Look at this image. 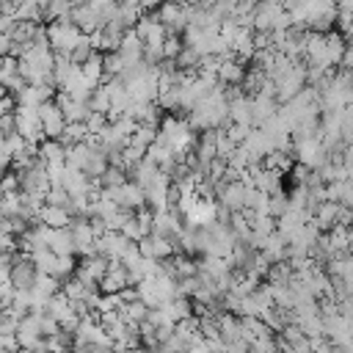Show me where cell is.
Segmentation results:
<instances>
[{
	"instance_id": "6da1fadb",
	"label": "cell",
	"mask_w": 353,
	"mask_h": 353,
	"mask_svg": "<svg viewBox=\"0 0 353 353\" xmlns=\"http://www.w3.org/2000/svg\"><path fill=\"white\" fill-rule=\"evenodd\" d=\"M80 36H83L80 28L74 22H69V17H61V19H50L47 22V41H50L52 50H72Z\"/></svg>"
},
{
	"instance_id": "7a4b0ae2",
	"label": "cell",
	"mask_w": 353,
	"mask_h": 353,
	"mask_svg": "<svg viewBox=\"0 0 353 353\" xmlns=\"http://www.w3.org/2000/svg\"><path fill=\"white\" fill-rule=\"evenodd\" d=\"M14 119H17V132L30 141V143H41L44 132H41V119L36 108H25V105H14Z\"/></svg>"
},
{
	"instance_id": "3957f363",
	"label": "cell",
	"mask_w": 353,
	"mask_h": 353,
	"mask_svg": "<svg viewBox=\"0 0 353 353\" xmlns=\"http://www.w3.org/2000/svg\"><path fill=\"white\" fill-rule=\"evenodd\" d=\"M19 190L25 193H36V196H44L47 188H50V179H47V171H44V160L36 157L30 165L19 168Z\"/></svg>"
},
{
	"instance_id": "277c9868",
	"label": "cell",
	"mask_w": 353,
	"mask_h": 353,
	"mask_svg": "<svg viewBox=\"0 0 353 353\" xmlns=\"http://www.w3.org/2000/svg\"><path fill=\"white\" fill-rule=\"evenodd\" d=\"M36 110H39V119H41V132H44V138H58L66 121H63V113H61V108L55 105V99H44L41 105H36Z\"/></svg>"
},
{
	"instance_id": "5b68a950",
	"label": "cell",
	"mask_w": 353,
	"mask_h": 353,
	"mask_svg": "<svg viewBox=\"0 0 353 353\" xmlns=\"http://www.w3.org/2000/svg\"><path fill=\"white\" fill-rule=\"evenodd\" d=\"M245 190H248V188H245L240 179L223 182V185L218 188V193H215V201L223 204V207H229L232 212H234V210H243V207H245Z\"/></svg>"
},
{
	"instance_id": "8992f818",
	"label": "cell",
	"mask_w": 353,
	"mask_h": 353,
	"mask_svg": "<svg viewBox=\"0 0 353 353\" xmlns=\"http://www.w3.org/2000/svg\"><path fill=\"white\" fill-rule=\"evenodd\" d=\"M105 270H108V259L99 256V254H91V256H80V262L74 268V276L83 279V281H97L99 284Z\"/></svg>"
},
{
	"instance_id": "52a82bcc",
	"label": "cell",
	"mask_w": 353,
	"mask_h": 353,
	"mask_svg": "<svg viewBox=\"0 0 353 353\" xmlns=\"http://www.w3.org/2000/svg\"><path fill=\"white\" fill-rule=\"evenodd\" d=\"M248 99H251V127H259V124H262L265 119H270V116L276 113V108H279L276 97L262 94V91L251 94Z\"/></svg>"
},
{
	"instance_id": "ba28073f",
	"label": "cell",
	"mask_w": 353,
	"mask_h": 353,
	"mask_svg": "<svg viewBox=\"0 0 353 353\" xmlns=\"http://www.w3.org/2000/svg\"><path fill=\"white\" fill-rule=\"evenodd\" d=\"M69 22H74V25L80 28V33H85V36L102 25L99 17H97V11H94L88 3H77V6H72V8H69Z\"/></svg>"
},
{
	"instance_id": "9c48e42d",
	"label": "cell",
	"mask_w": 353,
	"mask_h": 353,
	"mask_svg": "<svg viewBox=\"0 0 353 353\" xmlns=\"http://www.w3.org/2000/svg\"><path fill=\"white\" fill-rule=\"evenodd\" d=\"M116 50H119V55H121L124 66H127V63H138V61H141V55H143V41L138 39V33H135L132 28H127Z\"/></svg>"
},
{
	"instance_id": "30bf717a",
	"label": "cell",
	"mask_w": 353,
	"mask_h": 353,
	"mask_svg": "<svg viewBox=\"0 0 353 353\" xmlns=\"http://www.w3.org/2000/svg\"><path fill=\"white\" fill-rule=\"evenodd\" d=\"M116 204L124 207V210H138V207L143 204V188L135 185L132 179L121 182V185L116 188Z\"/></svg>"
},
{
	"instance_id": "8fae6325",
	"label": "cell",
	"mask_w": 353,
	"mask_h": 353,
	"mask_svg": "<svg viewBox=\"0 0 353 353\" xmlns=\"http://www.w3.org/2000/svg\"><path fill=\"white\" fill-rule=\"evenodd\" d=\"M336 210H339V201L323 199V201L314 207V212H312V221H314V226H317L320 232H328V229L336 223Z\"/></svg>"
},
{
	"instance_id": "7c38bea8",
	"label": "cell",
	"mask_w": 353,
	"mask_h": 353,
	"mask_svg": "<svg viewBox=\"0 0 353 353\" xmlns=\"http://www.w3.org/2000/svg\"><path fill=\"white\" fill-rule=\"evenodd\" d=\"M41 312H47L50 317H55V320H58V325L74 314V312H72V301H69L61 290H58V292H52V295L47 298V303H44V309H41Z\"/></svg>"
},
{
	"instance_id": "4fadbf2b",
	"label": "cell",
	"mask_w": 353,
	"mask_h": 353,
	"mask_svg": "<svg viewBox=\"0 0 353 353\" xmlns=\"http://www.w3.org/2000/svg\"><path fill=\"white\" fill-rule=\"evenodd\" d=\"M47 245L55 256H63V254H74V240H72V232L69 226H61V229H50V237H47Z\"/></svg>"
},
{
	"instance_id": "5bb4252c",
	"label": "cell",
	"mask_w": 353,
	"mask_h": 353,
	"mask_svg": "<svg viewBox=\"0 0 353 353\" xmlns=\"http://www.w3.org/2000/svg\"><path fill=\"white\" fill-rule=\"evenodd\" d=\"M69 212H66V207H58V204H41V210H39V221L41 223H47L50 229H61V226H69Z\"/></svg>"
},
{
	"instance_id": "9a60e30c",
	"label": "cell",
	"mask_w": 353,
	"mask_h": 353,
	"mask_svg": "<svg viewBox=\"0 0 353 353\" xmlns=\"http://www.w3.org/2000/svg\"><path fill=\"white\" fill-rule=\"evenodd\" d=\"M141 17V6L138 3H127V0H116V11H113V17L110 19H116L124 30L127 28H132L135 25V19Z\"/></svg>"
},
{
	"instance_id": "2e32d148",
	"label": "cell",
	"mask_w": 353,
	"mask_h": 353,
	"mask_svg": "<svg viewBox=\"0 0 353 353\" xmlns=\"http://www.w3.org/2000/svg\"><path fill=\"white\" fill-rule=\"evenodd\" d=\"M229 121L251 127V99H248V94H240L237 99L229 102Z\"/></svg>"
},
{
	"instance_id": "e0dca14e",
	"label": "cell",
	"mask_w": 353,
	"mask_h": 353,
	"mask_svg": "<svg viewBox=\"0 0 353 353\" xmlns=\"http://www.w3.org/2000/svg\"><path fill=\"white\" fill-rule=\"evenodd\" d=\"M292 163H295V157H292V152H287V149H270V152H265V157H262V165H265V168H276V171H281V174H287Z\"/></svg>"
},
{
	"instance_id": "ac0fdd59",
	"label": "cell",
	"mask_w": 353,
	"mask_h": 353,
	"mask_svg": "<svg viewBox=\"0 0 353 353\" xmlns=\"http://www.w3.org/2000/svg\"><path fill=\"white\" fill-rule=\"evenodd\" d=\"M80 74H83V80L94 88V85H99L102 83V52H94L88 61H83L80 63Z\"/></svg>"
},
{
	"instance_id": "d6986e66",
	"label": "cell",
	"mask_w": 353,
	"mask_h": 353,
	"mask_svg": "<svg viewBox=\"0 0 353 353\" xmlns=\"http://www.w3.org/2000/svg\"><path fill=\"white\" fill-rule=\"evenodd\" d=\"M243 72H245V66H243L240 61H234V58L221 61V66L215 69L218 83H240V80H243Z\"/></svg>"
},
{
	"instance_id": "ffe728a7",
	"label": "cell",
	"mask_w": 353,
	"mask_h": 353,
	"mask_svg": "<svg viewBox=\"0 0 353 353\" xmlns=\"http://www.w3.org/2000/svg\"><path fill=\"white\" fill-rule=\"evenodd\" d=\"M130 176H127V171L121 168V165H113V163H108V168L97 176V185L99 188H116V185H121V182H127Z\"/></svg>"
},
{
	"instance_id": "44dd1931",
	"label": "cell",
	"mask_w": 353,
	"mask_h": 353,
	"mask_svg": "<svg viewBox=\"0 0 353 353\" xmlns=\"http://www.w3.org/2000/svg\"><path fill=\"white\" fill-rule=\"evenodd\" d=\"M292 276V268L287 259H279V262H270L268 265V273H265V281L268 284H287Z\"/></svg>"
},
{
	"instance_id": "7402d4cb",
	"label": "cell",
	"mask_w": 353,
	"mask_h": 353,
	"mask_svg": "<svg viewBox=\"0 0 353 353\" xmlns=\"http://www.w3.org/2000/svg\"><path fill=\"white\" fill-rule=\"evenodd\" d=\"M94 52H97V50H94V44H91V39L83 33V36L74 41V47L69 50V61H72L74 66H80V63H83V61H88Z\"/></svg>"
},
{
	"instance_id": "603a6c76",
	"label": "cell",
	"mask_w": 353,
	"mask_h": 353,
	"mask_svg": "<svg viewBox=\"0 0 353 353\" xmlns=\"http://www.w3.org/2000/svg\"><path fill=\"white\" fill-rule=\"evenodd\" d=\"M39 157L47 163V160H63L66 157V146L58 141V138H44L39 143Z\"/></svg>"
},
{
	"instance_id": "cb8c5ba5",
	"label": "cell",
	"mask_w": 353,
	"mask_h": 353,
	"mask_svg": "<svg viewBox=\"0 0 353 353\" xmlns=\"http://www.w3.org/2000/svg\"><path fill=\"white\" fill-rule=\"evenodd\" d=\"M74 268H77L74 254H63V256H55V262L50 268V276H55L58 281H63V279H69L74 273Z\"/></svg>"
},
{
	"instance_id": "d4e9b609",
	"label": "cell",
	"mask_w": 353,
	"mask_h": 353,
	"mask_svg": "<svg viewBox=\"0 0 353 353\" xmlns=\"http://www.w3.org/2000/svg\"><path fill=\"white\" fill-rule=\"evenodd\" d=\"M85 135H88V132H85V124H83V121H66L63 130H61V135H58V141H61L63 146H72V143L83 141Z\"/></svg>"
},
{
	"instance_id": "484cf974",
	"label": "cell",
	"mask_w": 353,
	"mask_h": 353,
	"mask_svg": "<svg viewBox=\"0 0 353 353\" xmlns=\"http://www.w3.org/2000/svg\"><path fill=\"white\" fill-rule=\"evenodd\" d=\"M28 259L33 262V268H36L39 273H50V268H52V262H55V254L50 251V245H41V248H33V251L28 254Z\"/></svg>"
},
{
	"instance_id": "4316f807",
	"label": "cell",
	"mask_w": 353,
	"mask_h": 353,
	"mask_svg": "<svg viewBox=\"0 0 353 353\" xmlns=\"http://www.w3.org/2000/svg\"><path fill=\"white\" fill-rule=\"evenodd\" d=\"M14 97V105H25V108H36V105H41L44 99H41V94H39V88L36 85H30V83H25L17 94H11Z\"/></svg>"
},
{
	"instance_id": "83f0119b",
	"label": "cell",
	"mask_w": 353,
	"mask_h": 353,
	"mask_svg": "<svg viewBox=\"0 0 353 353\" xmlns=\"http://www.w3.org/2000/svg\"><path fill=\"white\" fill-rule=\"evenodd\" d=\"M88 108H91V110H99V113H108V108H110V94H108V88H105L102 83L91 88Z\"/></svg>"
},
{
	"instance_id": "f1b7e54d",
	"label": "cell",
	"mask_w": 353,
	"mask_h": 353,
	"mask_svg": "<svg viewBox=\"0 0 353 353\" xmlns=\"http://www.w3.org/2000/svg\"><path fill=\"white\" fill-rule=\"evenodd\" d=\"M121 66H124V61H121L119 50H108V52H102V77L119 74V72H121Z\"/></svg>"
},
{
	"instance_id": "f546056e",
	"label": "cell",
	"mask_w": 353,
	"mask_h": 353,
	"mask_svg": "<svg viewBox=\"0 0 353 353\" xmlns=\"http://www.w3.org/2000/svg\"><path fill=\"white\" fill-rule=\"evenodd\" d=\"M108 113H99V110H88V116L83 119V124H85V132L88 135H99L105 127H108Z\"/></svg>"
},
{
	"instance_id": "4dcf8cb0",
	"label": "cell",
	"mask_w": 353,
	"mask_h": 353,
	"mask_svg": "<svg viewBox=\"0 0 353 353\" xmlns=\"http://www.w3.org/2000/svg\"><path fill=\"white\" fill-rule=\"evenodd\" d=\"M154 135H157V127L135 124V130H132L130 141H132V143H141V146H149V143H154Z\"/></svg>"
},
{
	"instance_id": "1f68e13d",
	"label": "cell",
	"mask_w": 353,
	"mask_h": 353,
	"mask_svg": "<svg viewBox=\"0 0 353 353\" xmlns=\"http://www.w3.org/2000/svg\"><path fill=\"white\" fill-rule=\"evenodd\" d=\"M69 193H66V188L63 185H50L47 188V193H44V204H58V207H66L69 204Z\"/></svg>"
},
{
	"instance_id": "d6a6232c",
	"label": "cell",
	"mask_w": 353,
	"mask_h": 353,
	"mask_svg": "<svg viewBox=\"0 0 353 353\" xmlns=\"http://www.w3.org/2000/svg\"><path fill=\"white\" fill-rule=\"evenodd\" d=\"M248 350H262V353H273V350H279V345H276V334H259V336H254V339L248 342Z\"/></svg>"
},
{
	"instance_id": "836d02e7",
	"label": "cell",
	"mask_w": 353,
	"mask_h": 353,
	"mask_svg": "<svg viewBox=\"0 0 353 353\" xmlns=\"http://www.w3.org/2000/svg\"><path fill=\"white\" fill-rule=\"evenodd\" d=\"M11 215H19V190L3 193V199H0V218H11Z\"/></svg>"
},
{
	"instance_id": "e575fe53",
	"label": "cell",
	"mask_w": 353,
	"mask_h": 353,
	"mask_svg": "<svg viewBox=\"0 0 353 353\" xmlns=\"http://www.w3.org/2000/svg\"><path fill=\"white\" fill-rule=\"evenodd\" d=\"M287 210H290V204H287V193H273V196H268V215L279 218V215L287 212Z\"/></svg>"
},
{
	"instance_id": "d590c367",
	"label": "cell",
	"mask_w": 353,
	"mask_h": 353,
	"mask_svg": "<svg viewBox=\"0 0 353 353\" xmlns=\"http://www.w3.org/2000/svg\"><path fill=\"white\" fill-rule=\"evenodd\" d=\"M119 232L127 237V240H138L141 237V226H138V218H135V210L121 221V226H119Z\"/></svg>"
},
{
	"instance_id": "8d00e7d4",
	"label": "cell",
	"mask_w": 353,
	"mask_h": 353,
	"mask_svg": "<svg viewBox=\"0 0 353 353\" xmlns=\"http://www.w3.org/2000/svg\"><path fill=\"white\" fill-rule=\"evenodd\" d=\"M163 55L165 58H176V52L182 50V36H171V33H165V39H163Z\"/></svg>"
},
{
	"instance_id": "74e56055",
	"label": "cell",
	"mask_w": 353,
	"mask_h": 353,
	"mask_svg": "<svg viewBox=\"0 0 353 353\" xmlns=\"http://www.w3.org/2000/svg\"><path fill=\"white\" fill-rule=\"evenodd\" d=\"M0 190H3V193H17V190H19V174L6 168L3 176H0Z\"/></svg>"
},
{
	"instance_id": "f35d334b",
	"label": "cell",
	"mask_w": 353,
	"mask_h": 353,
	"mask_svg": "<svg viewBox=\"0 0 353 353\" xmlns=\"http://www.w3.org/2000/svg\"><path fill=\"white\" fill-rule=\"evenodd\" d=\"M223 132L234 141V143H243V138H245V132H248V127L245 124H237V121H229L226 127H223Z\"/></svg>"
},
{
	"instance_id": "ab89813d",
	"label": "cell",
	"mask_w": 353,
	"mask_h": 353,
	"mask_svg": "<svg viewBox=\"0 0 353 353\" xmlns=\"http://www.w3.org/2000/svg\"><path fill=\"white\" fill-rule=\"evenodd\" d=\"M25 143H28V141H25L19 132H11V135H6V152H8L11 157H14V154H17V152H19Z\"/></svg>"
},
{
	"instance_id": "60d3db41",
	"label": "cell",
	"mask_w": 353,
	"mask_h": 353,
	"mask_svg": "<svg viewBox=\"0 0 353 353\" xmlns=\"http://www.w3.org/2000/svg\"><path fill=\"white\" fill-rule=\"evenodd\" d=\"M0 132H3V135H11V132H17V119H14V110H6V113H0Z\"/></svg>"
},
{
	"instance_id": "b9f144b4",
	"label": "cell",
	"mask_w": 353,
	"mask_h": 353,
	"mask_svg": "<svg viewBox=\"0 0 353 353\" xmlns=\"http://www.w3.org/2000/svg\"><path fill=\"white\" fill-rule=\"evenodd\" d=\"M88 226H91L94 237H99V234H105V232H108V226H105V221H102L99 215H88Z\"/></svg>"
},
{
	"instance_id": "7bdbcfd3",
	"label": "cell",
	"mask_w": 353,
	"mask_h": 353,
	"mask_svg": "<svg viewBox=\"0 0 353 353\" xmlns=\"http://www.w3.org/2000/svg\"><path fill=\"white\" fill-rule=\"evenodd\" d=\"M6 110H14V97L11 94H0V113Z\"/></svg>"
},
{
	"instance_id": "ee69618b",
	"label": "cell",
	"mask_w": 353,
	"mask_h": 353,
	"mask_svg": "<svg viewBox=\"0 0 353 353\" xmlns=\"http://www.w3.org/2000/svg\"><path fill=\"white\" fill-rule=\"evenodd\" d=\"M11 25H14V17L0 14V33H8V30H11Z\"/></svg>"
},
{
	"instance_id": "f6af8a7d",
	"label": "cell",
	"mask_w": 353,
	"mask_h": 353,
	"mask_svg": "<svg viewBox=\"0 0 353 353\" xmlns=\"http://www.w3.org/2000/svg\"><path fill=\"white\" fill-rule=\"evenodd\" d=\"M163 0H138V6H141V11H154L157 6H160Z\"/></svg>"
},
{
	"instance_id": "bcb514c9",
	"label": "cell",
	"mask_w": 353,
	"mask_h": 353,
	"mask_svg": "<svg viewBox=\"0 0 353 353\" xmlns=\"http://www.w3.org/2000/svg\"><path fill=\"white\" fill-rule=\"evenodd\" d=\"M11 165V157L8 154H0V176H3V171Z\"/></svg>"
},
{
	"instance_id": "7dc6e473",
	"label": "cell",
	"mask_w": 353,
	"mask_h": 353,
	"mask_svg": "<svg viewBox=\"0 0 353 353\" xmlns=\"http://www.w3.org/2000/svg\"><path fill=\"white\" fill-rule=\"evenodd\" d=\"M0 154H8V152H6V135H3V132H0ZM8 157H11V154H8Z\"/></svg>"
}]
</instances>
